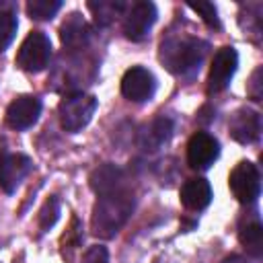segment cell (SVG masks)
<instances>
[{
	"mask_svg": "<svg viewBox=\"0 0 263 263\" xmlns=\"http://www.w3.org/2000/svg\"><path fill=\"white\" fill-rule=\"evenodd\" d=\"M134 212V197L127 191L101 195L92 208V234L101 238L115 236Z\"/></svg>",
	"mask_w": 263,
	"mask_h": 263,
	"instance_id": "obj_1",
	"label": "cell"
},
{
	"mask_svg": "<svg viewBox=\"0 0 263 263\" xmlns=\"http://www.w3.org/2000/svg\"><path fill=\"white\" fill-rule=\"evenodd\" d=\"M208 43L197 37H168L160 45V60L173 74L193 70L205 55Z\"/></svg>",
	"mask_w": 263,
	"mask_h": 263,
	"instance_id": "obj_2",
	"label": "cell"
},
{
	"mask_svg": "<svg viewBox=\"0 0 263 263\" xmlns=\"http://www.w3.org/2000/svg\"><path fill=\"white\" fill-rule=\"evenodd\" d=\"M95 111H97V99L84 92L66 95L58 105L60 123L66 132H80L82 127H86Z\"/></svg>",
	"mask_w": 263,
	"mask_h": 263,
	"instance_id": "obj_3",
	"label": "cell"
},
{
	"mask_svg": "<svg viewBox=\"0 0 263 263\" xmlns=\"http://www.w3.org/2000/svg\"><path fill=\"white\" fill-rule=\"evenodd\" d=\"M51 58V41L41 31H31L16 51V66L25 72H41Z\"/></svg>",
	"mask_w": 263,
	"mask_h": 263,
	"instance_id": "obj_4",
	"label": "cell"
},
{
	"mask_svg": "<svg viewBox=\"0 0 263 263\" xmlns=\"http://www.w3.org/2000/svg\"><path fill=\"white\" fill-rule=\"evenodd\" d=\"M228 187L240 203H253L261 193L259 168L251 160H240L228 175Z\"/></svg>",
	"mask_w": 263,
	"mask_h": 263,
	"instance_id": "obj_5",
	"label": "cell"
},
{
	"mask_svg": "<svg viewBox=\"0 0 263 263\" xmlns=\"http://www.w3.org/2000/svg\"><path fill=\"white\" fill-rule=\"evenodd\" d=\"M238 66V53L234 47H220L212 60V68L208 74V90L210 92H220L224 90Z\"/></svg>",
	"mask_w": 263,
	"mask_h": 263,
	"instance_id": "obj_6",
	"label": "cell"
},
{
	"mask_svg": "<svg viewBox=\"0 0 263 263\" xmlns=\"http://www.w3.org/2000/svg\"><path fill=\"white\" fill-rule=\"evenodd\" d=\"M154 90H156V80L152 72L142 66L129 68L121 78V95L127 101H134V103L150 101Z\"/></svg>",
	"mask_w": 263,
	"mask_h": 263,
	"instance_id": "obj_7",
	"label": "cell"
},
{
	"mask_svg": "<svg viewBox=\"0 0 263 263\" xmlns=\"http://www.w3.org/2000/svg\"><path fill=\"white\" fill-rule=\"evenodd\" d=\"M156 6L152 2H136L125 14L123 33L129 41H142L148 37L152 25L156 23Z\"/></svg>",
	"mask_w": 263,
	"mask_h": 263,
	"instance_id": "obj_8",
	"label": "cell"
},
{
	"mask_svg": "<svg viewBox=\"0 0 263 263\" xmlns=\"http://www.w3.org/2000/svg\"><path fill=\"white\" fill-rule=\"evenodd\" d=\"M220 154L218 140L208 132H195L187 142V162L191 168H208Z\"/></svg>",
	"mask_w": 263,
	"mask_h": 263,
	"instance_id": "obj_9",
	"label": "cell"
},
{
	"mask_svg": "<svg viewBox=\"0 0 263 263\" xmlns=\"http://www.w3.org/2000/svg\"><path fill=\"white\" fill-rule=\"evenodd\" d=\"M31 171V160L25 154L14 152H2L0 154V187L6 193L16 191V187L23 183L27 173Z\"/></svg>",
	"mask_w": 263,
	"mask_h": 263,
	"instance_id": "obj_10",
	"label": "cell"
},
{
	"mask_svg": "<svg viewBox=\"0 0 263 263\" xmlns=\"http://www.w3.org/2000/svg\"><path fill=\"white\" fill-rule=\"evenodd\" d=\"M39 113H41V101L31 95H21L8 105L6 123L12 129H27L39 119Z\"/></svg>",
	"mask_w": 263,
	"mask_h": 263,
	"instance_id": "obj_11",
	"label": "cell"
},
{
	"mask_svg": "<svg viewBox=\"0 0 263 263\" xmlns=\"http://www.w3.org/2000/svg\"><path fill=\"white\" fill-rule=\"evenodd\" d=\"M230 136L240 144H253L261 136V115L253 109H236L228 121Z\"/></svg>",
	"mask_w": 263,
	"mask_h": 263,
	"instance_id": "obj_12",
	"label": "cell"
},
{
	"mask_svg": "<svg viewBox=\"0 0 263 263\" xmlns=\"http://www.w3.org/2000/svg\"><path fill=\"white\" fill-rule=\"evenodd\" d=\"M123 181H125L123 171L115 164H109V162L97 166L88 177L90 189L99 195H109V193L123 191Z\"/></svg>",
	"mask_w": 263,
	"mask_h": 263,
	"instance_id": "obj_13",
	"label": "cell"
},
{
	"mask_svg": "<svg viewBox=\"0 0 263 263\" xmlns=\"http://www.w3.org/2000/svg\"><path fill=\"white\" fill-rule=\"evenodd\" d=\"M212 201V187L205 179H189L181 187V203L191 212H201Z\"/></svg>",
	"mask_w": 263,
	"mask_h": 263,
	"instance_id": "obj_14",
	"label": "cell"
},
{
	"mask_svg": "<svg viewBox=\"0 0 263 263\" xmlns=\"http://www.w3.org/2000/svg\"><path fill=\"white\" fill-rule=\"evenodd\" d=\"M173 134V121L166 117H156L140 132V146L144 150H158L162 144L168 142Z\"/></svg>",
	"mask_w": 263,
	"mask_h": 263,
	"instance_id": "obj_15",
	"label": "cell"
},
{
	"mask_svg": "<svg viewBox=\"0 0 263 263\" xmlns=\"http://www.w3.org/2000/svg\"><path fill=\"white\" fill-rule=\"evenodd\" d=\"M60 37H62V43L70 49H80L86 41H88V25L84 23V18L78 14V12H72L62 29H60Z\"/></svg>",
	"mask_w": 263,
	"mask_h": 263,
	"instance_id": "obj_16",
	"label": "cell"
},
{
	"mask_svg": "<svg viewBox=\"0 0 263 263\" xmlns=\"http://www.w3.org/2000/svg\"><path fill=\"white\" fill-rule=\"evenodd\" d=\"M238 240L251 257L259 259L263 255V226H261V222L253 220V222L242 224L238 230Z\"/></svg>",
	"mask_w": 263,
	"mask_h": 263,
	"instance_id": "obj_17",
	"label": "cell"
},
{
	"mask_svg": "<svg viewBox=\"0 0 263 263\" xmlns=\"http://www.w3.org/2000/svg\"><path fill=\"white\" fill-rule=\"evenodd\" d=\"M88 8L95 14V21L99 25H109L119 16L121 10H125V2H113V0H99V2H88Z\"/></svg>",
	"mask_w": 263,
	"mask_h": 263,
	"instance_id": "obj_18",
	"label": "cell"
},
{
	"mask_svg": "<svg viewBox=\"0 0 263 263\" xmlns=\"http://www.w3.org/2000/svg\"><path fill=\"white\" fill-rule=\"evenodd\" d=\"M62 8L60 0H29L27 12L33 21H49L55 16V12Z\"/></svg>",
	"mask_w": 263,
	"mask_h": 263,
	"instance_id": "obj_19",
	"label": "cell"
},
{
	"mask_svg": "<svg viewBox=\"0 0 263 263\" xmlns=\"http://www.w3.org/2000/svg\"><path fill=\"white\" fill-rule=\"evenodd\" d=\"M16 12L14 8H8V10H2L0 12V51H4L10 41L14 39V33H16Z\"/></svg>",
	"mask_w": 263,
	"mask_h": 263,
	"instance_id": "obj_20",
	"label": "cell"
},
{
	"mask_svg": "<svg viewBox=\"0 0 263 263\" xmlns=\"http://www.w3.org/2000/svg\"><path fill=\"white\" fill-rule=\"evenodd\" d=\"M80 240H82V226H80L78 218H72L70 230H66V234L62 236V251L68 261H72V251L80 245Z\"/></svg>",
	"mask_w": 263,
	"mask_h": 263,
	"instance_id": "obj_21",
	"label": "cell"
},
{
	"mask_svg": "<svg viewBox=\"0 0 263 263\" xmlns=\"http://www.w3.org/2000/svg\"><path fill=\"white\" fill-rule=\"evenodd\" d=\"M60 218V201L58 197H49L45 199V203L39 210V228L41 230H49Z\"/></svg>",
	"mask_w": 263,
	"mask_h": 263,
	"instance_id": "obj_22",
	"label": "cell"
},
{
	"mask_svg": "<svg viewBox=\"0 0 263 263\" xmlns=\"http://www.w3.org/2000/svg\"><path fill=\"white\" fill-rule=\"evenodd\" d=\"M189 8L193 12H197L208 27L220 29V16H218V10H216V6L212 2H189Z\"/></svg>",
	"mask_w": 263,
	"mask_h": 263,
	"instance_id": "obj_23",
	"label": "cell"
},
{
	"mask_svg": "<svg viewBox=\"0 0 263 263\" xmlns=\"http://www.w3.org/2000/svg\"><path fill=\"white\" fill-rule=\"evenodd\" d=\"M80 263H109V253L105 247L101 245H92L86 249V253L82 255Z\"/></svg>",
	"mask_w": 263,
	"mask_h": 263,
	"instance_id": "obj_24",
	"label": "cell"
},
{
	"mask_svg": "<svg viewBox=\"0 0 263 263\" xmlns=\"http://www.w3.org/2000/svg\"><path fill=\"white\" fill-rule=\"evenodd\" d=\"M247 92H249V97H251L253 101H261V95H263V90H261V68H257V70L253 72L251 82H249V86H247Z\"/></svg>",
	"mask_w": 263,
	"mask_h": 263,
	"instance_id": "obj_25",
	"label": "cell"
},
{
	"mask_svg": "<svg viewBox=\"0 0 263 263\" xmlns=\"http://www.w3.org/2000/svg\"><path fill=\"white\" fill-rule=\"evenodd\" d=\"M220 263H249L245 257H240V255H230V257H226V259H222Z\"/></svg>",
	"mask_w": 263,
	"mask_h": 263,
	"instance_id": "obj_26",
	"label": "cell"
}]
</instances>
